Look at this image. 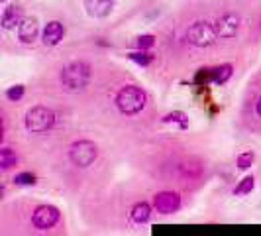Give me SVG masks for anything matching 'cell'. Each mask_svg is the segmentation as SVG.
<instances>
[{"label": "cell", "mask_w": 261, "mask_h": 236, "mask_svg": "<svg viewBox=\"0 0 261 236\" xmlns=\"http://www.w3.org/2000/svg\"><path fill=\"white\" fill-rule=\"evenodd\" d=\"M59 79H61V85L65 91L77 92L87 87V83L91 79V67L85 61H73V63L63 67Z\"/></svg>", "instance_id": "cell-1"}, {"label": "cell", "mask_w": 261, "mask_h": 236, "mask_svg": "<svg viewBox=\"0 0 261 236\" xmlns=\"http://www.w3.org/2000/svg\"><path fill=\"white\" fill-rule=\"evenodd\" d=\"M116 106L122 114H138L142 112L145 106V92L140 87L128 85L124 89H120V92L116 95Z\"/></svg>", "instance_id": "cell-2"}, {"label": "cell", "mask_w": 261, "mask_h": 236, "mask_svg": "<svg viewBox=\"0 0 261 236\" xmlns=\"http://www.w3.org/2000/svg\"><path fill=\"white\" fill-rule=\"evenodd\" d=\"M55 124V112L47 106H34L26 114V128L32 134H43Z\"/></svg>", "instance_id": "cell-3"}, {"label": "cell", "mask_w": 261, "mask_h": 236, "mask_svg": "<svg viewBox=\"0 0 261 236\" xmlns=\"http://www.w3.org/2000/svg\"><path fill=\"white\" fill-rule=\"evenodd\" d=\"M98 156V148L91 140H81L69 148V157L77 168H89Z\"/></svg>", "instance_id": "cell-4"}, {"label": "cell", "mask_w": 261, "mask_h": 236, "mask_svg": "<svg viewBox=\"0 0 261 236\" xmlns=\"http://www.w3.org/2000/svg\"><path fill=\"white\" fill-rule=\"evenodd\" d=\"M187 38L196 48H208V45H212L216 41L218 32H216L214 26H210L208 22H195L193 26L189 28Z\"/></svg>", "instance_id": "cell-5"}, {"label": "cell", "mask_w": 261, "mask_h": 236, "mask_svg": "<svg viewBox=\"0 0 261 236\" xmlns=\"http://www.w3.org/2000/svg\"><path fill=\"white\" fill-rule=\"evenodd\" d=\"M59 221V210L51 207V205H41L38 209L34 210V217H32V223L36 228L39 230H47V228H51L55 226Z\"/></svg>", "instance_id": "cell-6"}, {"label": "cell", "mask_w": 261, "mask_h": 236, "mask_svg": "<svg viewBox=\"0 0 261 236\" xmlns=\"http://www.w3.org/2000/svg\"><path fill=\"white\" fill-rule=\"evenodd\" d=\"M153 207L157 209V213L161 215H171L175 210H179L181 207V197L173 191H161L153 197Z\"/></svg>", "instance_id": "cell-7"}, {"label": "cell", "mask_w": 261, "mask_h": 236, "mask_svg": "<svg viewBox=\"0 0 261 236\" xmlns=\"http://www.w3.org/2000/svg\"><path fill=\"white\" fill-rule=\"evenodd\" d=\"M216 32L220 38H234L240 30V16L236 14H224L222 18L216 22Z\"/></svg>", "instance_id": "cell-8"}, {"label": "cell", "mask_w": 261, "mask_h": 236, "mask_svg": "<svg viewBox=\"0 0 261 236\" xmlns=\"http://www.w3.org/2000/svg\"><path fill=\"white\" fill-rule=\"evenodd\" d=\"M38 20L36 18H24L20 24H18V38L22 43H34L38 38Z\"/></svg>", "instance_id": "cell-9"}, {"label": "cell", "mask_w": 261, "mask_h": 236, "mask_svg": "<svg viewBox=\"0 0 261 236\" xmlns=\"http://www.w3.org/2000/svg\"><path fill=\"white\" fill-rule=\"evenodd\" d=\"M65 36V28L61 22H57V20H53L49 22L45 30H43V45H47V48H53V45H57L61 39Z\"/></svg>", "instance_id": "cell-10"}, {"label": "cell", "mask_w": 261, "mask_h": 236, "mask_svg": "<svg viewBox=\"0 0 261 236\" xmlns=\"http://www.w3.org/2000/svg\"><path fill=\"white\" fill-rule=\"evenodd\" d=\"M85 8L92 18H106L114 8V0H85Z\"/></svg>", "instance_id": "cell-11"}, {"label": "cell", "mask_w": 261, "mask_h": 236, "mask_svg": "<svg viewBox=\"0 0 261 236\" xmlns=\"http://www.w3.org/2000/svg\"><path fill=\"white\" fill-rule=\"evenodd\" d=\"M24 10H22V6H18V4H12V6H8V8H4V12H2V28L4 30H10L14 28L16 24H20L24 18Z\"/></svg>", "instance_id": "cell-12"}, {"label": "cell", "mask_w": 261, "mask_h": 236, "mask_svg": "<svg viewBox=\"0 0 261 236\" xmlns=\"http://www.w3.org/2000/svg\"><path fill=\"white\" fill-rule=\"evenodd\" d=\"M151 217V207L147 203H138L134 209H132V221L138 224H144L149 221Z\"/></svg>", "instance_id": "cell-13"}, {"label": "cell", "mask_w": 261, "mask_h": 236, "mask_svg": "<svg viewBox=\"0 0 261 236\" xmlns=\"http://www.w3.org/2000/svg\"><path fill=\"white\" fill-rule=\"evenodd\" d=\"M230 77H232V65H228V63L210 71V79H212L214 83H226Z\"/></svg>", "instance_id": "cell-14"}, {"label": "cell", "mask_w": 261, "mask_h": 236, "mask_svg": "<svg viewBox=\"0 0 261 236\" xmlns=\"http://www.w3.org/2000/svg\"><path fill=\"white\" fill-rule=\"evenodd\" d=\"M16 163H18V156L10 148H2L0 150V166H2V170H10Z\"/></svg>", "instance_id": "cell-15"}, {"label": "cell", "mask_w": 261, "mask_h": 236, "mask_svg": "<svg viewBox=\"0 0 261 236\" xmlns=\"http://www.w3.org/2000/svg\"><path fill=\"white\" fill-rule=\"evenodd\" d=\"M253 185H255V179L251 177V175H248V177H244L242 181H240V185L236 187V195H248V193H251V189H253Z\"/></svg>", "instance_id": "cell-16"}, {"label": "cell", "mask_w": 261, "mask_h": 236, "mask_svg": "<svg viewBox=\"0 0 261 236\" xmlns=\"http://www.w3.org/2000/svg\"><path fill=\"white\" fill-rule=\"evenodd\" d=\"M128 57H130L132 61H136L138 65H149V63L153 61V55H151V53H147V52H144V50H142V52L130 53Z\"/></svg>", "instance_id": "cell-17"}, {"label": "cell", "mask_w": 261, "mask_h": 236, "mask_svg": "<svg viewBox=\"0 0 261 236\" xmlns=\"http://www.w3.org/2000/svg\"><path fill=\"white\" fill-rule=\"evenodd\" d=\"M14 181H16V185H34L36 183V175L30 173V171H24V173H18L14 177Z\"/></svg>", "instance_id": "cell-18"}, {"label": "cell", "mask_w": 261, "mask_h": 236, "mask_svg": "<svg viewBox=\"0 0 261 236\" xmlns=\"http://www.w3.org/2000/svg\"><path fill=\"white\" fill-rule=\"evenodd\" d=\"M255 161V156L251 154V152H244V154H240L238 156V166L242 168V170H248L251 168V163Z\"/></svg>", "instance_id": "cell-19"}, {"label": "cell", "mask_w": 261, "mask_h": 236, "mask_svg": "<svg viewBox=\"0 0 261 236\" xmlns=\"http://www.w3.org/2000/svg\"><path fill=\"white\" fill-rule=\"evenodd\" d=\"M136 43H138V48H140V50H149V48H153L155 38H153L151 34H145V36H140V38L136 39Z\"/></svg>", "instance_id": "cell-20"}, {"label": "cell", "mask_w": 261, "mask_h": 236, "mask_svg": "<svg viewBox=\"0 0 261 236\" xmlns=\"http://www.w3.org/2000/svg\"><path fill=\"white\" fill-rule=\"evenodd\" d=\"M6 97H8L10 101H20V99L24 97V87H22V85H16V87H10V89L6 91Z\"/></svg>", "instance_id": "cell-21"}, {"label": "cell", "mask_w": 261, "mask_h": 236, "mask_svg": "<svg viewBox=\"0 0 261 236\" xmlns=\"http://www.w3.org/2000/svg\"><path fill=\"white\" fill-rule=\"evenodd\" d=\"M163 122H181L185 128V126H187V116H185L183 112H173V114L163 116Z\"/></svg>", "instance_id": "cell-22"}, {"label": "cell", "mask_w": 261, "mask_h": 236, "mask_svg": "<svg viewBox=\"0 0 261 236\" xmlns=\"http://www.w3.org/2000/svg\"><path fill=\"white\" fill-rule=\"evenodd\" d=\"M255 108H257V114L261 116V97H259V101H257V106H255Z\"/></svg>", "instance_id": "cell-23"}]
</instances>
